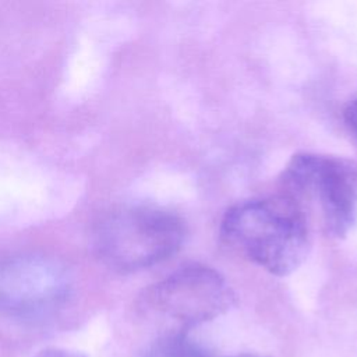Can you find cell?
Instances as JSON below:
<instances>
[{
    "mask_svg": "<svg viewBox=\"0 0 357 357\" xmlns=\"http://www.w3.org/2000/svg\"><path fill=\"white\" fill-rule=\"evenodd\" d=\"M219 234L233 251L276 276L294 272L310 247L307 222L282 195L233 205L222 218Z\"/></svg>",
    "mask_w": 357,
    "mask_h": 357,
    "instance_id": "cell-1",
    "label": "cell"
},
{
    "mask_svg": "<svg viewBox=\"0 0 357 357\" xmlns=\"http://www.w3.org/2000/svg\"><path fill=\"white\" fill-rule=\"evenodd\" d=\"M280 194L326 237L343 238L357 223V160L325 153L291 156L279 177Z\"/></svg>",
    "mask_w": 357,
    "mask_h": 357,
    "instance_id": "cell-2",
    "label": "cell"
},
{
    "mask_svg": "<svg viewBox=\"0 0 357 357\" xmlns=\"http://www.w3.org/2000/svg\"><path fill=\"white\" fill-rule=\"evenodd\" d=\"M185 227L176 213L149 205L113 209L96 223V255L119 272H137L173 257L183 245Z\"/></svg>",
    "mask_w": 357,
    "mask_h": 357,
    "instance_id": "cell-3",
    "label": "cell"
},
{
    "mask_svg": "<svg viewBox=\"0 0 357 357\" xmlns=\"http://www.w3.org/2000/svg\"><path fill=\"white\" fill-rule=\"evenodd\" d=\"M66 268L42 254H21L0 262V314L38 321L56 314L68 300Z\"/></svg>",
    "mask_w": 357,
    "mask_h": 357,
    "instance_id": "cell-4",
    "label": "cell"
},
{
    "mask_svg": "<svg viewBox=\"0 0 357 357\" xmlns=\"http://www.w3.org/2000/svg\"><path fill=\"white\" fill-rule=\"evenodd\" d=\"M145 303L183 328H191L227 312L234 305L236 296L218 271L191 264L151 286L145 293Z\"/></svg>",
    "mask_w": 357,
    "mask_h": 357,
    "instance_id": "cell-5",
    "label": "cell"
},
{
    "mask_svg": "<svg viewBox=\"0 0 357 357\" xmlns=\"http://www.w3.org/2000/svg\"><path fill=\"white\" fill-rule=\"evenodd\" d=\"M144 357H211L205 349L187 336L185 332L169 333L158 339Z\"/></svg>",
    "mask_w": 357,
    "mask_h": 357,
    "instance_id": "cell-6",
    "label": "cell"
},
{
    "mask_svg": "<svg viewBox=\"0 0 357 357\" xmlns=\"http://www.w3.org/2000/svg\"><path fill=\"white\" fill-rule=\"evenodd\" d=\"M344 123L351 131V134L357 138V98L353 99L344 109L343 112Z\"/></svg>",
    "mask_w": 357,
    "mask_h": 357,
    "instance_id": "cell-7",
    "label": "cell"
},
{
    "mask_svg": "<svg viewBox=\"0 0 357 357\" xmlns=\"http://www.w3.org/2000/svg\"><path fill=\"white\" fill-rule=\"evenodd\" d=\"M33 357H86L81 353L60 349V347H46L39 350Z\"/></svg>",
    "mask_w": 357,
    "mask_h": 357,
    "instance_id": "cell-8",
    "label": "cell"
},
{
    "mask_svg": "<svg viewBox=\"0 0 357 357\" xmlns=\"http://www.w3.org/2000/svg\"><path fill=\"white\" fill-rule=\"evenodd\" d=\"M227 357H262V356L250 354V353H241V354H234V356H227Z\"/></svg>",
    "mask_w": 357,
    "mask_h": 357,
    "instance_id": "cell-9",
    "label": "cell"
}]
</instances>
